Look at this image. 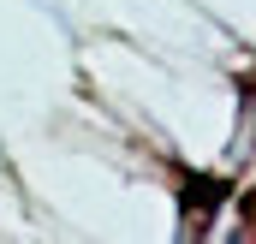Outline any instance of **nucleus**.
Instances as JSON below:
<instances>
[]
</instances>
